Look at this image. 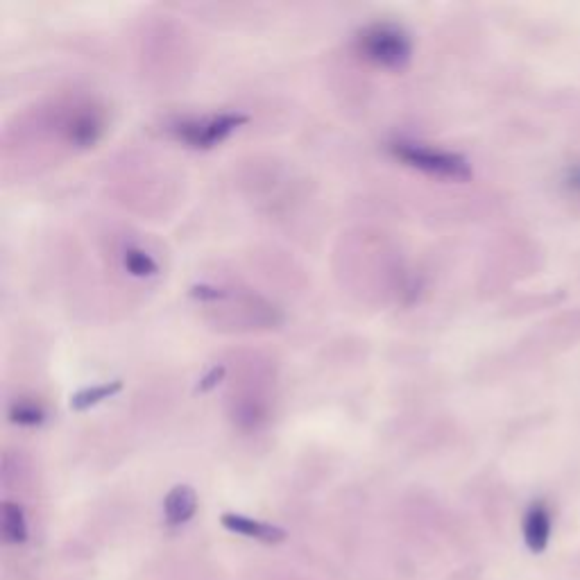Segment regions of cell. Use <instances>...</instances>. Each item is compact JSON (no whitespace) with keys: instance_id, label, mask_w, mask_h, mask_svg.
Instances as JSON below:
<instances>
[{"instance_id":"8992f818","label":"cell","mask_w":580,"mask_h":580,"mask_svg":"<svg viewBox=\"0 0 580 580\" xmlns=\"http://www.w3.org/2000/svg\"><path fill=\"white\" fill-rule=\"evenodd\" d=\"M102 130H105V125H102L100 114L93 112V109H80V112L71 114L64 127L66 139L73 145H78V148L96 145L102 136Z\"/></svg>"},{"instance_id":"52a82bcc","label":"cell","mask_w":580,"mask_h":580,"mask_svg":"<svg viewBox=\"0 0 580 580\" xmlns=\"http://www.w3.org/2000/svg\"><path fill=\"white\" fill-rule=\"evenodd\" d=\"M198 513V494L191 485H175L164 499V517L170 526H182L191 522Z\"/></svg>"},{"instance_id":"5b68a950","label":"cell","mask_w":580,"mask_h":580,"mask_svg":"<svg viewBox=\"0 0 580 580\" xmlns=\"http://www.w3.org/2000/svg\"><path fill=\"white\" fill-rule=\"evenodd\" d=\"M220 524H223L227 531H232L236 535L243 537H252V540L266 542V544H279L286 540V531L275 524L268 522H259V519L245 517V515H236V513H225L220 517Z\"/></svg>"},{"instance_id":"6da1fadb","label":"cell","mask_w":580,"mask_h":580,"mask_svg":"<svg viewBox=\"0 0 580 580\" xmlns=\"http://www.w3.org/2000/svg\"><path fill=\"white\" fill-rule=\"evenodd\" d=\"M356 48L363 59L374 66L399 71L413 57V39L402 25L390 21H377L365 25L356 37Z\"/></svg>"},{"instance_id":"7c38bea8","label":"cell","mask_w":580,"mask_h":580,"mask_svg":"<svg viewBox=\"0 0 580 580\" xmlns=\"http://www.w3.org/2000/svg\"><path fill=\"white\" fill-rule=\"evenodd\" d=\"M223 377H225V365H213V368L204 374V377L200 379V383H198V392H209L211 388H216L220 381H223Z\"/></svg>"},{"instance_id":"4fadbf2b","label":"cell","mask_w":580,"mask_h":580,"mask_svg":"<svg viewBox=\"0 0 580 580\" xmlns=\"http://www.w3.org/2000/svg\"><path fill=\"white\" fill-rule=\"evenodd\" d=\"M191 295L198 297V300H220V297H225V293L216 286H209V284H200V286H193L191 288Z\"/></svg>"},{"instance_id":"3957f363","label":"cell","mask_w":580,"mask_h":580,"mask_svg":"<svg viewBox=\"0 0 580 580\" xmlns=\"http://www.w3.org/2000/svg\"><path fill=\"white\" fill-rule=\"evenodd\" d=\"M250 121V116L241 112H223L202 118H184L175 123L173 132L182 143L198 150H209L213 145L223 143L229 134Z\"/></svg>"},{"instance_id":"5bb4252c","label":"cell","mask_w":580,"mask_h":580,"mask_svg":"<svg viewBox=\"0 0 580 580\" xmlns=\"http://www.w3.org/2000/svg\"><path fill=\"white\" fill-rule=\"evenodd\" d=\"M574 182L580 184V170H576V173H574Z\"/></svg>"},{"instance_id":"8fae6325","label":"cell","mask_w":580,"mask_h":580,"mask_svg":"<svg viewBox=\"0 0 580 580\" xmlns=\"http://www.w3.org/2000/svg\"><path fill=\"white\" fill-rule=\"evenodd\" d=\"M10 420L21 426H39L46 420V411L39 404L28 402V399H19L10 406Z\"/></svg>"},{"instance_id":"277c9868","label":"cell","mask_w":580,"mask_h":580,"mask_svg":"<svg viewBox=\"0 0 580 580\" xmlns=\"http://www.w3.org/2000/svg\"><path fill=\"white\" fill-rule=\"evenodd\" d=\"M551 528H553V519H551V510L544 501H535L528 506L526 515H524V542L526 547L533 553H544L551 542Z\"/></svg>"},{"instance_id":"7a4b0ae2","label":"cell","mask_w":580,"mask_h":580,"mask_svg":"<svg viewBox=\"0 0 580 580\" xmlns=\"http://www.w3.org/2000/svg\"><path fill=\"white\" fill-rule=\"evenodd\" d=\"M390 152L406 166L424 170L429 175H438L445 179H456V182H467L472 177V166L469 161L451 150L431 148V145L415 141H395L390 143Z\"/></svg>"},{"instance_id":"9c48e42d","label":"cell","mask_w":580,"mask_h":580,"mask_svg":"<svg viewBox=\"0 0 580 580\" xmlns=\"http://www.w3.org/2000/svg\"><path fill=\"white\" fill-rule=\"evenodd\" d=\"M121 390H123V381H109V383H100V386L84 388L71 397V408L73 411H87V408L98 406L100 402L114 397L116 392H121Z\"/></svg>"},{"instance_id":"30bf717a","label":"cell","mask_w":580,"mask_h":580,"mask_svg":"<svg viewBox=\"0 0 580 580\" xmlns=\"http://www.w3.org/2000/svg\"><path fill=\"white\" fill-rule=\"evenodd\" d=\"M123 266L134 277H155L159 272L157 261L150 257L148 252L141 250V247L130 245L123 252Z\"/></svg>"},{"instance_id":"ba28073f","label":"cell","mask_w":580,"mask_h":580,"mask_svg":"<svg viewBox=\"0 0 580 580\" xmlns=\"http://www.w3.org/2000/svg\"><path fill=\"white\" fill-rule=\"evenodd\" d=\"M3 540L7 544H23L28 540V522L19 503H3Z\"/></svg>"}]
</instances>
